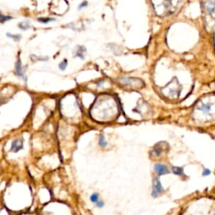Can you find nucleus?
<instances>
[{"label":"nucleus","instance_id":"obj_1","mask_svg":"<svg viewBox=\"0 0 215 215\" xmlns=\"http://www.w3.org/2000/svg\"><path fill=\"white\" fill-rule=\"evenodd\" d=\"M162 192H164V188L162 187L159 178L155 177L153 179V189H152L151 196L156 198L159 196V194H161Z\"/></svg>","mask_w":215,"mask_h":215},{"label":"nucleus","instance_id":"obj_2","mask_svg":"<svg viewBox=\"0 0 215 215\" xmlns=\"http://www.w3.org/2000/svg\"><path fill=\"white\" fill-rule=\"evenodd\" d=\"M154 168H155V171H156V172L158 175H160V176L167 174V173L170 172L169 169L167 168V166H165V165H163V164L157 163V164L155 165Z\"/></svg>","mask_w":215,"mask_h":215},{"label":"nucleus","instance_id":"obj_3","mask_svg":"<svg viewBox=\"0 0 215 215\" xmlns=\"http://www.w3.org/2000/svg\"><path fill=\"white\" fill-rule=\"evenodd\" d=\"M23 147V142L21 140H15L12 142V146H11V151L14 152H18L19 150H21Z\"/></svg>","mask_w":215,"mask_h":215},{"label":"nucleus","instance_id":"obj_4","mask_svg":"<svg viewBox=\"0 0 215 215\" xmlns=\"http://www.w3.org/2000/svg\"><path fill=\"white\" fill-rule=\"evenodd\" d=\"M15 72H16V74L19 76L20 77H23L25 79V74H24V71H23V68H22V64H21V61L20 59L19 58L18 59V61L16 63V66H15Z\"/></svg>","mask_w":215,"mask_h":215},{"label":"nucleus","instance_id":"obj_5","mask_svg":"<svg viewBox=\"0 0 215 215\" xmlns=\"http://www.w3.org/2000/svg\"><path fill=\"white\" fill-rule=\"evenodd\" d=\"M87 51L84 46H77V51H76L75 57H80L81 59H84V52Z\"/></svg>","mask_w":215,"mask_h":215},{"label":"nucleus","instance_id":"obj_6","mask_svg":"<svg viewBox=\"0 0 215 215\" xmlns=\"http://www.w3.org/2000/svg\"><path fill=\"white\" fill-rule=\"evenodd\" d=\"M160 145H161V143L156 144V145L154 146L153 150H152V153H153L154 156H161V155L162 151H163V148L160 147Z\"/></svg>","mask_w":215,"mask_h":215},{"label":"nucleus","instance_id":"obj_7","mask_svg":"<svg viewBox=\"0 0 215 215\" xmlns=\"http://www.w3.org/2000/svg\"><path fill=\"white\" fill-rule=\"evenodd\" d=\"M172 172L174 173L175 175L177 176H182L183 175V168L182 167H178V166H173L172 167Z\"/></svg>","mask_w":215,"mask_h":215},{"label":"nucleus","instance_id":"obj_8","mask_svg":"<svg viewBox=\"0 0 215 215\" xmlns=\"http://www.w3.org/2000/svg\"><path fill=\"white\" fill-rule=\"evenodd\" d=\"M98 144H99V145L101 146V147H103V148H104V147H106L107 146V141L105 140V138H104V135H100V136H99V142H98Z\"/></svg>","mask_w":215,"mask_h":215},{"label":"nucleus","instance_id":"obj_9","mask_svg":"<svg viewBox=\"0 0 215 215\" xmlns=\"http://www.w3.org/2000/svg\"><path fill=\"white\" fill-rule=\"evenodd\" d=\"M30 27V23H29L28 21H23V22H20L19 24V28L21 29V30H27V29H29Z\"/></svg>","mask_w":215,"mask_h":215},{"label":"nucleus","instance_id":"obj_10","mask_svg":"<svg viewBox=\"0 0 215 215\" xmlns=\"http://www.w3.org/2000/svg\"><path fill=\"white\" fill-rule=\"evenodd\" d=\"M38 21L42 24H47V23L55 21V19H53V18H39Z\"/></svg>","mask_w":215,"mask_h":215},{"label":"nucleus","instance_id":"obj_11","mask_svg":"<svg viewBox=\"0 0 215 215\" xmlns=\"http://www.w3.org/2000/svg\"><path fill=\"white\" fill-rule=\"evenodd\" d=\"M98 198H99L98 193L94 192V193L92 194L91 197H90V201L92 202V203H97L98 202Z\"/></svg>","mask_w":215,"mask_h":215},{"label":"nucleus","instance_id":"obj_12","mask_svg":"<svg viewBox=\"0 0 215 215\" xmlns=\"http://www.w3.org/2000/svg\"><path fill=\"white\" fill-rule=\"evenodd\" d=\"M67 64H68V61L67 59H64L61 63L59 64V68L61 69V71H65L66 70V67H67Z\"/></svg>","mask_w":215,"mask_h":215},{"label":"nucleus","instance_id":"obj_13","mask_svg":"<svg viewBox=\"0 0 215 215\" xmlns=\"http://www.w3.org/2000/svg\"><path fill=\"white\" fill-rule=\"evenodd\" d=\"M7 36H8V37H9V38L14 39V40H16V41L20 40V38H21V35H11L10 33H7Z\"/></svg>","mask_w":215,"mask_h":215},{"label":"nucleus","instance_id":"obj_14","mask_svg":"<svg viewBox=\"0 0 215 215\" xmlns=\"http://www.w3.org/2000/svg\"><path fill=\"white\" fill-rule=\"evenodd\" d=\"M0 18H1V22L2 23H4V22H5V21H8V20H9V19H12V17H10V16H4V14H0Z\"/></svg>","mask_w":215,"mask_h":215},{"label":"nucleus","instance_id":"obj_15","mask_svg":"<svg viewBox=\"0 0 215 215\" xmlns=\"http://www.w3.org/2000/svg\"><path fill=\"white\" fill-rule=\"evenodd\" d=\"M88 3L87 2V1H83L82 4H79V7H78V9H83V8H85V7H88Z\"/></svg>","mask_w":215,"mask_h":215},{"label":"nucleus","instance_id":"obj_16","mask_svg":"<svg viewBox=\"0 0 215 215\" xmlns=\"http://www.w3.org/2000/svg\"><path fill=\"white\" fill-rule=\"evenodd\" d=\"M96 204H97V207H98V208H103V206H104L103 201H98Z\"/></svg>","mask_w":215,"mask_h":215},{"label":"nucleus","instance_id":"obj_17","mask_svg":"<svg viewBox=\"0 0 215 215\" xmlns=\"http://www.w3.org/2000/svg\"><path fill=\"white\" fill-rule=\"evenodd\" d=\"M201 109L203 110V111L207 112V111H208V110H209V106L208 105H203V107L201 108Z\"/></svg>","mask_w":215,"mask_h":215},{"label":"nucleus","instance_id":"obj_18","mask_svg":"<svg viewBox=\"0 0 215 215\" xmlns=\"http://www.w3.org/2000/svg\"><path fill=\"white\" fill-rule=\"evenodd\" d=\"M209 174H210V171L208 169H205L203 173V176H208Z\"/></svg>","mask_w":215,"mask_h":215}]
</instances>
